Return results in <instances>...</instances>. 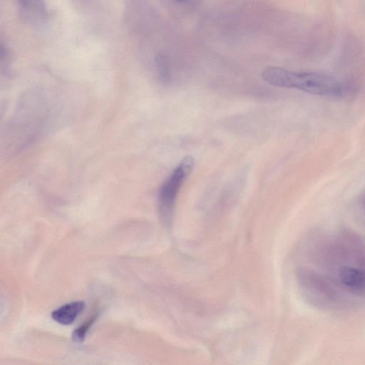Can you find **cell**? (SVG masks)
I'll return each instance as SVG.
<instances>
[{
	"instance_id": "277c9868",
	"label": "cell",
	"mask_w": 365,
	"mask_h": 365,
	"mask_svg": "<svg viewBox=\"0 0 365 365\" xmlns=\"http://www.w3.org/2000/svg\"><path fill=\"white\" fill-rule=\"evenodd\" d=\"M98 312L93 313L92 316L78 327L72 334L73 340L78 343L83 342L91 327L98 319Z\"/></svg>"
},
{
	"instance_id": "3957f363",
	"label": "cell",
	"mask_w": 365,
	"mask_h": 365,
	"mask_svg": "<svg viewBox=\"0 0 365 365\" xmlns=\"http://www.w3.org/2000/svg\"><path fill=\"white\" fill-rule=\"evenodd\" d=\"M86 304L83 301H74L66 303L53 310L52 319L62 325H70L83 312Z\"/></svg>"
},
{
	"instance_id": "6da1fadb",
	"label": "cell",
	"mask_w": 365,
	"mask_h": 365,
	"mask_svg": "<svg viewBox=\"0 0 365 365\" xmlns=\"http://www.w3.org/2000/svg\"><path fill=\"white\" fill-rule=\"evenodd\" d=\"M300 257L296 278L308 302L329 310L365 303V247L359 239L347 232L314 233Z\"/></svg>"
},
{
	"instance_id": "52a82bcc",
	"label": "cell",
	"mask_w": 365,
	"mask_h": 365,
	"mask_svg": "<svg viewBox=\"0 0 365 365\" xmlns=\"http://www.w3.org/2000/svg\"><path fill=\"white\" fill-rule=\"evenodd\" d=\"M356 211L359 219L365 223V189L360 194L356 202Z\"/></svg>"
},
{
	"instance_id": "5b68a950",
	"label": "cell",
	"mask_w": 365,
	"mask_h": 365,
	"mask_svg": "<svg viewBox=\"0 0 365 365\" xmlns=\"http://www.w3.org/2000/svg\"><path fill=\"white\" fill-rule=\"evenodd\" d=\"M156 68L158 75L163 82H169L170 79V72L168 61L166 56L162 53H159L155 58Z\"/></svg>"
},
{
	"instance_id": "8992f818",
	"label": "cell",
	"mask_w": 365,
	"mask_h": 365,
	"mask_svg": "<svg viewBox=\"0 0 365 365\" xmlns=\"http://www.w3.org/2000/svg\"><path fill=\"white\" fill-rule=\"evenodd\" d=\"M22 3V5L24 6L27 11L30 12L38 14L43 15L45 12L44 4L42 0H20Z\"/></svg>"
},
{
	"instance_id": "7a4b0ae2",
	"label": "cell",
	"mask_w": 365,
	"mask_h": 365,
	"mask_svg": "<svg viewBox=\"0 0 365 365\" xmlns=\"http://www.w3.org/2000/svg\"><path fill=\"white\" fill-rule=\"evenodd\" d=\"M195 165L192 156H185L159 189L158 207L160 217L169 222L172 217L178 194Z\"/></svg>"
}]
</instances>
